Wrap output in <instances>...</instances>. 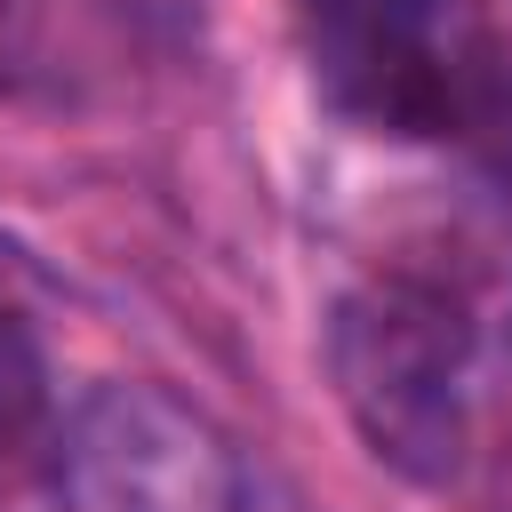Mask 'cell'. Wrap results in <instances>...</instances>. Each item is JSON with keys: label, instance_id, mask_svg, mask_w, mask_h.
<instances>
[{"label": "cell", "instance_id": "obj_1", "mask_svg": "<svg viewBox=\"0 0 512 512\" xmlns=\"http://www.w3.org/2000/svg\"><path fill=\"white\" fill-rule=\"evenodd\" d=\"M472 304L432 272H368L328 312V376L368 456L448 488L472 448Z\"/></svg>", "mask_w": 512, "mask_h": 512}, {"label": "cell", "instance_id": "obj_2", "mask_svg": "<svg viewBox=\"0 0 512 512\" xmlns=\"http://www.w3.org/2000/svg\"><path fill=\"white\" fill-rule=\"evenodd\" d=\"M304 64L368 136H472L496 112V56L464 0H296Z\"/></svg>", "mask_w": 512, "mask_h": 512}, {"label": "cell", "instance_id": "obj_3", "mask_svg": "<svg viewBox=\"0 0 512 512\" xmlns=\"http://www.w3.org/2000/svg\"><path fill=\"white\" fill-rule=\"evenodd\" d=\"M56 512H248L240 448L168 384H96L64 408L48 464Z\"/></svg>", "mask_w": 512, "mask_h": 512}, {"label": "cell", "instance_id": "obj_4", "mask_svg": "<svg viewBox=\"0 0 512 512\" xmlns=\"http://www.w3.org/2000/svg\"><path fill=\"white\" fill-rule=\"evenodd\" d=\"M64 440V400L48 376V352L16 304H0V504L48 496V464Z\"/></svg>", "mask_w": 512, "mask_h": 512}]
</instances>
